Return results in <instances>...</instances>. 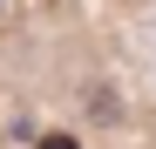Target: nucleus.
Wrapping results in <instances>:
<instances>
[{
    "mask_svg": "<svg viewBox=\"0 0 156 149\" xmlns=\"http://www.w3.org/2000/svg\"><path fill=\"white\" fill-rule=\"evenodd\" d=\"M41 149H75V142H68V136H48V142H41Z\"/></svg>",
    "mask_w": 156,
    "mask_h": 149,
    "instance_id": "nucleus-1",
    "label": "nucleus"
}]
</instances>
